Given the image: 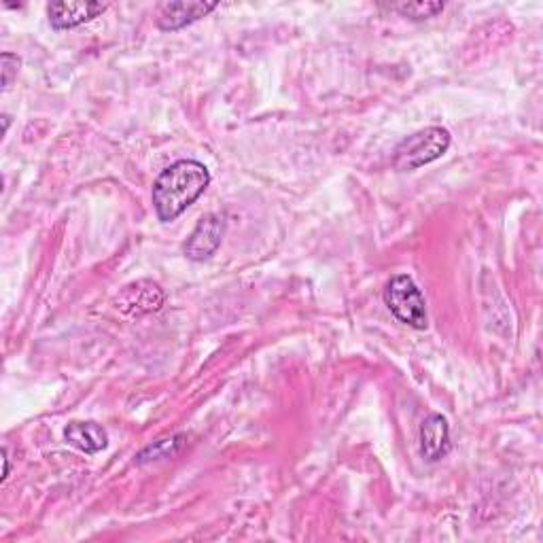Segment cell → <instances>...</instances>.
<instances>
[{
    "instance_id": "cell-1",
    "label": "cell",
    "mask_w": 543,
    "mask_h": 543,
    "mask_svg": "<svg viewBox=\"0 0 543 543\" xmlns=\"http://www.w3.org/2000/svg\"><path fill=\"white\" fill-rule=\"evenodd\" d=\"M210 185V172L202 162L179 160L168 166L153 185V208L160 221L179 219Z\"/></svg>"
},
{
    "instance_id": "cell-2",
    "label": "cell",
    "mask_w": 543,
    "mask_h": 543,
    "mask_svg": "<svg viewBox=\"0 0 543 543\" xmlns=\"http://www.w3.org/2000/svg\"><path fill=\"white\" fill-rule=\"evenodd\" d=\"M450 143L452 138L446 128L433 126L418 130L397 145L393 166L399 172H412L423 168L435 160H440V157L450 149Z\"/></svg>"
},
{
    "instance_id": "cell-3",
    "label": "cell",
    "mask_w": 543,
    "mask_h": 543,
    "mask_svg": "<svg viewBox=\"0 0 543 543\" xmlns=\"http://www.w3.org/2000/svg\"><path fill=\"white\" fill-rule=\"evenodd\" d=\"M384 304L389 306L393 317L412 329L423 331L429 327L427 317V302L425 295L420 293L414 278L408 274H397L389 280L387 289H384Z\"/></svg>"
},
{
    "instance_id": "cell-4",
    "label": "cell",
    "mask_w": 543,
    "mask_h": 543,
    "mask_svg": "<svg viewBox=\"0 0 543 543\" xmlns=\"http://www.w3.org/2000/svg\"><path fill=\"white\" fill-rule=\"evenodd\" d=\"M225 234V219L221 215H204L196 230L191 232V236L185 242V255L191 261H204L210 255H215V251L221 247V240Z\"/></svg>"
},
{
    "instance_id": "cell-5",
    "label": "cell",
    "mask_w": 543,
    "mask_h": 543,
    "mask_svg": "<svg viewBox=\"0 0 543 543\" xmlns=\"http://www.w3.org/2000/svg\"><path fill=\"white\" fill-rule=\"evenodd\" d=\"M109 9L107 3H90V0H70V3H51L47 7L49 24L56 30L77 28L92 22L94 17Z\"/></svg>"
},
{
    "instance_id": "cell-6",
    "label": "cell",
    "mask_w": 543,
    "mask_h": 543,
    "mask_svg": "<svg viewBox=\"0 0 543 543\" xmlns=\"http://www.w3.org/2000/svg\"><path fill=\"white\" fill-rule=\"evenodd\" d=\"M217 7V3H162L157 5L155 24L164 32H174L198 22Z\"/></svg>"
},
{
    "instance_id": "cell-7",
    "label": "cell",
    "mask_w": 543,
    "mask_h": 543,
    "mask_svg": "<svg viewBox=\"0 0 543 543\" xmlns=\"http://www.w3.org/2000/svg\"><path fill=\"white\" fill-rule=\"evenodd\" d=\"M164 304V291L151 280H138L128 285L117 297V308L126 314H147L160 310Z\"/></svg>"
},
{
    "instance_id": "cell-8",
    "label": "cell",
    "mask_w": 543,
    "mask_h": 543,
    "mask_svg": "<svg viewBox=\"0 0 543 543\" xmlns=\"http://www.w3.org/2000/svg\"><path fill=\"white\" fill-rule=\"evenodd\" d=\"M450 452V427L442 414H431L420 425V454L431 463L444 459Z\"/></svg>"
},
{
    "instance_id": "cell-9",
    "label": "cell",
    "mask_w": 543,
    "mask_h": 543,
    "mask_svg": "<svg viewBox=\"0 0 543 543\" xmlns=\"http://www.w3.org/2000/svg\"><path fill=\"white\" fill-rule=\"evenodd\" d=\"M64 440L85 454H96L109 446V433L98 423H77L75 420L64 429Z\"/></svg>"
},
{
    "instance_id": "cell-10",
    "label": "cell",
    "mask_w": 543,
    "mask_h": 543,
    "mask_svg": "<svg viewBox=\"0 0 543 543\" xmlns=\"http://www.w3.org/2000/svg\"><path fill=\"white\" fill-rule=\"evenodd\" d=\"M187 437L183 433L179 435H170L164 437V440H157L151 446H147L143 452L138 454L136 461L138 463H149V461H160V459H170L174 454H179L181 448L185 446Z\"/></svg>"
},
{
    "instance_id": "cell-11",
    "label": "cell",
    "mask_w": 543,
    "mask_h": 543,
    "mask_svg": "<svg viewBox=\"0 0 543 543\" xmlns=\"http://www.w3.org/2000/svg\"><path fill=\"white\" fill-rule=\"evenodd\" d=\"M393 11L401 13L404 17H410L414 22L431 20V17L440 15L444 11V3H431V0H416V3H397L391 5Z\"/></svg>"
},
{
    "instance_id": "cell-12",
    "label": "cell",
    "mask_w": 543,
    "mask_h": 543,
    "mask_svg": "<svg viewBox=\"0 0 543 543\" xmlns=\"http://www.w3.org/2000/svg\"><path fill=\"white\" fill-rule=\"evenodd\" d=\"M0 64H3V90H9L13 79L17 77V70H20V58L15 54H3Z\"/></svg>"
},
{
    "instance_id": "cell-13",
    "label": "cell",
    "mask_w": 543,
    "mask_h": 543,
    "mask_svg": "<svg viewBox=\"0 0 543 543\" xmlns=\"http://www.w3.org/2000/svg\"><path fill=\"white\" fill-rule=\"evenodd\" d=\"M3 457H5V476H3V482L9 478V457H7V448L3 450Z\"/></svg>"
}]
</instances>
